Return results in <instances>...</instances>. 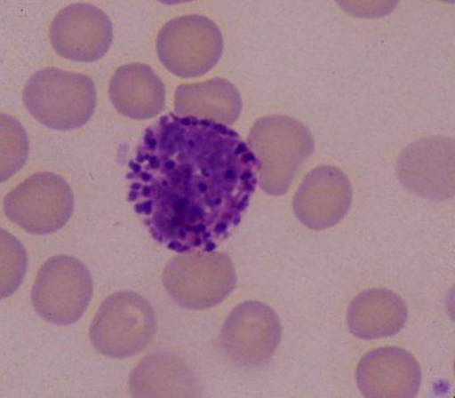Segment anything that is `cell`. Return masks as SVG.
<instances>
[{"mask_svg": "<svg viewBox=\"0 0 455 398\" xmlns=\"http://www.w3.org/2000/svg\"><path fill=\"white\" fill-rule=\"evenodd\" d=\"M192 381L186 365L172 355H152L142 360L132 376L133 396H177Z\"/></svg>", "mask_w": 455, "mask_h": 398, "instance_id": "16", "label": "cell"}, {"mask_svg": "<svg viewBox=\"0 0 455 398\" xmlns=\"http://www.w3.org/2000/svg\"><path fill=\"white\" fill-rule=\"evenodd\" d=\"M408 319V308L401 298L388 290H370L353 300L348 326L361 339H378L396 335Z\"/></svg>", "mask_w": 455, "mask_h": 398, "instance_id": "14", "label": "cell"}, {"mask_svg": "<svg viewBox=\"0 0 455 398\" xmlns=\"http://www.w3.org/2000/svg\"><path fill=\"white\" fill-rule=\"evenodd\" d=\"M157 54L172 75L195 78L220 60L223 39L217 24L199 15L171 20L157 36Z\"/></svg>", "mask_w": 455, "mask_h": 398, "instance_id": "8", "label": "cell"}, {"mask_svg": "<svg viewBox=\"0 0 455 398\" xmlns=\"http://www.w3.org/2000/svg\"><path fill=\"white\" fill-rule=\"evenodd\" d=\"M352 202L351 185L340 170L323 166L308 174L295 196L299 221L312 229L336 225L347 213Z\"/></svg>", "mask_w": 455, "mask_h": 398, "instance_id": "11", "label": "cell"}, {"mask_svg": "<svg viewBox=\"0 0 455 398\" xmlns=\"http://www.w3.org/2000/svg\"><path fill=\"white\" fill-rule=\"evenodd\" d=\"M23 101L31 115L44 127L68 131L92 119L97 92L89 76L47 68L28 80Z\"/></svg>", "mask_w": 455, "mask_h": 398, "instance_id": "2", "label": "cell"}, {"mask_svg": "<svg viewBox=\"0 0 455 398\" xmlns=\"http://www.w3.org/2000/svg\"><path fill=\"white\" fill-rule=\"evenodd\" d=\"M75 196L63 178L51 172L34 174L4 201V212L27 233L51 235L70 220Z\"/></svg>", "mask_w": 455, "mask_h": 398, "instance_id": "7", "label": "cell"}, {"mask_svg": "<svg viewBox=\"0 0 455 398\" xmlns=\"http://www.w3.org/2000/svg\"><path fill=\"white\" fill-rule=\"evenodd\" d=\"M92 298L91 272L78 259L67 255L44 264L31 291L36 312L56 326H70L83 318Z\"/></svg>", "mask_w": 455, "mask_h": 398, "instance_id": "6", "label": "cell"}, {"mask_svg": "<svg viewBox=\"0 0 455 398\" xmlns=\"http://www.w3.org/2000/svg\"><path fill=\"white\" fill-rule=\"evenodd\" d=\"M259 162L234 129L169 113L150 125L129 162V202L160 245L211 253L241 225Z\"/></svg>", "mask_w": 455, "mask_h": 398, "instance_id": "1", "label": "cell"}, {"mask_svg": "<svg viewBox=\"0 0 455 398\" xmlns=\"http://www.w3.org/2000/svg\"><path fill=\"white\" fill-rule=\"evenodd\" d=\"M108 92L117 112L132 120L152 119L165 107L164 84L148 65L132 63L117 68Z\"/></svg>", "mask_w": 455, "mask_h": 398, "instance_id": "13", "label": "cell"}, {"mask_svg": "<svg viewBox=\"0 0 455 398\" xmlns=\"http://www.w3.org/2000/svg\"><path fill=\"white\" fill-rule=\"evenodd\" d=\"M156 332V316L148 300L135 291L109 296L93 318L89 336L96 351L127 359L144 351Z\"/></svg>", "mask_w": 455, "mask_h": 398, "instance_id": "4", "label": "cell"}, {"mask_svg": "<svg viewBox=\"0 0 455 398\" xmlns=\"http://www.w3.org/2000/svg\"><path fill=\"white\" fill-rule=\"evenodd\" d=\"M162 278L174 302L193 311L218 306L237 282L229 256L213 251L177 256L168 263Z\"/></svg>", "mask_w": 455, "mask_h": 398, "instance_id": "5", "label": "cell"}, {"mask_svg": "<svg viewBox=\"0 0 455 398\" xmlns=\"http://www.w3.org/2000/svg\"><path fill=\"white\" fill-rule=\"evenodd\" d=\"M282 339V326L267 304L250 300L239 304L228 316L220 345L228 359L241 367H259L271 359Z\"/></svg>", "mask_w": 455, "mask_h": 398, "instance_id": "9", "label": "cell"}, {"mask_svg": "<svg viewBox=\"0 0 455 398\" xmlns=\"http://www.w3.org/2000/svg\"><path fill=\"white\" fill-rule=\"evenodd\" d=\"M57 54L75 62L92 63L104 57L113 42V24L99 7L73 4L56 15L50 31Z\"/></svg>", "mask_w": 455, "mask_h": 398, "instance_id": "10", "label": "cell"}, {"mask_svg": "<svg viewBox=\"0 0 455 398\" xmlns=\"http://www.w3.org/2000/svg\"><path fill=\"white\" fill-rule=\"evenodd\" d=\"M176 114L233 124L242 111L237 89L223 79L181 84L176 92Z\"/></svg>", "mask_w": 455, "mask_h": 398, "instance_id": "15", "label": "cell"}, {"mask_svg": "<svg viewBox=\"0 0 455 398\" xmlns=\"http://www.w3.org/2000/svg\"><path fill=\"white\" fill-rule=\"evenodd\" d=\"M356 377L364 396L412 397L419 389L421 372L404 349L381 348L363 357Z\"/></svg>", "mask_w": 455, "mask_h": 398, "instance_id": "12", "label": "cell"}, {"mask_svg": "<svg viewBox=\"0 0 455 398\" xmlns=\"http://www.w3.org/2000/svg\"><path fill=\"white\" fill-rule=\"evenodd\" d=\"M249 144L261 165L259 186L263 192L275 196L287 193L315 145L303 124L284 116L263 117L256 122Z\"/></svg>", "mask_w": 455, "mask_h": 398, "instance_id": "3", "label": "cell"}]
</instances>
